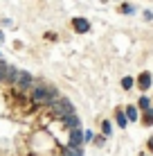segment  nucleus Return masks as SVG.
Instances as JSON below:
<instances>
[{
  "label": "nucleus",
  "instance_id": "nucleus-15",
  "mask_svg": "<svg viewBox=\"0 0 153 156\" xmlns=\"http://www.w3.org/2000/svg\"><path fill=\"white\" fill-rule=\"evenodd\" d=\"M92 140V131L88 129V131H83V143H90Z\"/></svg>",
  "mask_w": 153,
  "mask_h": 156
},
{
  "label": "nucleus",
  "instance_id": "nucleus-20",
  "mask_svg": "<svg viewBox=\"0 0 153 156\" xmlns=\"http://www.w3.org/2000/svg\"><path fill=\"white\" fill-rule=\"evenodd\" d=\"M2 39H5V36H2V32H0V41H2Z\"/></svg>",
  "mask_w": 153,
  "mask_h": 156
},
{
  "label": "nucleus",
  "instance_id": "nucleus-5",
  "mask_svg": "<svg viewBox=\"0 0 153 156\" xmlns=\"http://www.w3.org/2000/svg\"><path fill=\"white\" fill-rule=\"evenodd\" d=\"M81 138H83V131H81L79 127H75V129L70 131V145H77V147H79V145L83 143Z\"/></svg>",
  "mask_w": 153,
  "mask_h": 156
},
{
  "label": "nucleus",
  "instance_id": "nucleus-11",
  "mask_svg": "<svg viewBox=\"0 0 153 156\" xmlns=\"http://www.w3.org/2000/svg\"><path fill=\"white\" fill-rule=\"evenodd\" d=\"M7 70H9V66L0 61V82H5V77H7Z\"/></svg>",
  "mask_w": 153,
  "mask_h": 156
},
{
  "label": "nucleus",
  "instance_id": "nucleus-3",
  "mask_svg": "<svg viewBox=\"0 0 153 156\" xmlns=\"http://www.w3.org/2000/svg\"><path fill=\"white\" fill-rule=\"evenodd\" d=\"M32 84H34V77H32L29 73L20 70L18 73V79H16V86H18V88H29Z\"/></svg>",
  "mask_w": 153,
  "mask_h": 156
},
{
  "label": "nucleus",
  "instance_id": "nucleus-13",
  "mask_svg": "<svg viewBox=\"0 0 153 156\" xmlns=\"http://www.w3.org/2000/svg\"><path fill=\"white\" fill-rule=\"evenodd\" d=\"M126 115H128V120H138V111H135L133 106H128V109H126Z\"/></svg>",
  "mask_w": 153,
  "mask_h": 156
},
{
  "label": "nucleus",
  "instance_id": "nucleus-2",
  "mask_svg": "<svg viewBox=\"0 0 153 156\" xmlns=\"http://www.w3.org/2000/svg\"><path fill=\"white\" fill-rule=\"evenodd\" d=\"M32 100L41 102V104H50V86H45V84L34 86V90H32Z\"/></svg>",
  "mask_w": 153,
  "mask_h": 156
},
{
  "label": "nucleus",
  "instance_id": "nucleus-10",
  "mask_svg": "<svg viewBox=\"0 0 153 156\" xmlns=\"http://www.w3.org/2000/svg\"><path fill=\"white\" fill-rule=\"evenodd\" d=\"M117 125L122 127V129L128 125V115H124V111H117Z\"/></svg>",
  "mask_w": 153,
  "mask_h": 156
},
{
  "label": "nucleus",
  "instance_id": "nucleus-14",
  "mask_svg": "<svg viewBox=\"0 0 153 156\" xmlns=\"http://www.w3.org/2000/svg\"><path fill=\"white\" fill-rule=\"evenodd\" d=\"M122 86H124L126 90H128V88H133V77H124V79H122Z\"/></svg>",
  "mask_w": 153,
  "mask_h": 156
},
{
  "label": "nucleus",
  "instance_id": "nucleus-12",
  "mask_svg": "<svg viewBox=\"0 0 153 156\" xmlns=\"http://www.w3.org/2000/svg\"><path fill=\"white\" fill-rule=\"evenodd\" d=\"M144 125H153V109H146V115H144Z\"/></svg>",
  "mask_w": 153,
  "mask_h": 156
},
{
  "label": "nucleus",
  "instance_id": "nucleus-1",
  "mask_svg": "<svg viewBox=\"0 0 153 156\" xmlns=\"http://www.w3.org/2000/svg\"><path fill=\"white\" fill-rule=\"evenodd\" d=\"M52 113L63 120L65 115L75 113V104H72L70 100H59V102H54V104H52Z\"/></svg>",
  "mask_w": 153,
  "mask_h": 156
},
{
  "label": "nucleus",
  "instance_id": "nucleus-6",
  "mask_svg": "<svg viewBox=\"0 0 153 156\" xmlns=\"http://www.w3.org/2000/svg\"><path fill=\"white\" fill-rule=\"evenodd\" d=\"M138 84H140V88H142V90L151 88V73H142V75H140V79H138Z\"/></svg>",
  "mask_w": 153,
  "mask_h": 156
},
{
  "label": "nucleus",
  "instance_id": "nucleus-4",
  "mask_svg": "<svg viewBox=\"0 0 153 156\" xmlns=\"http://www.w3.org/2000/svg\"><path fill=\"white\" fill-rule=\"evenodd\" d=\"M72 27H75L79 34H86V32L90 30V23H88L86 18H72Z\"/></svg>",
  "mask_w": 153,
  "mask_h": 156
},
{
  "label": "nucleus",
  "instance_id": "nucleus-16",
  "mask_svg": "<svg viewBox=\"0 0 153 156\" xmlns=\"http://www.w3.org/2000/svg\"><path fill=\"white\" fill-rule=\"evenodd\" d=\"M122 12L124 14H131V12H135V7H133V5H122Z\"/></svg>",
  "mask_w": 153,
  "mask_h": 156
},
{
  "label": "nucleus",
  "instance_id": "nucleus-19",
  "mask_svg": "<svg viewBox=\"0 0 153 156\" xmlns=\"http://www.w3.org/2000/svg\"><path fill=\"white\" fill-rule=\"evenodd\" d=\"M149 149H151V152H153V138H151V140H149Z\"/></svg>",
  "mask_w": 153,
  "mask_h": 156
},
{
  "label": "nucleus",
  "instance_id": "nucleus-8",
  "mask_svg": "<svg viewBox=\"0 0 153 156\" xmlns=\"http://www.w3.org/2000/svg\"><path fill=\"white\" fill-rule=\"evenodd\" d=\"M63 122H65L68 127H72V129H75V127H79V122H81V120H79V118H77L75 113H70V115H65V118H63Z\"/></svg>",
  "mask_w": 153,
  "mask_h": 156
},
{
  "label": "nucleus",
  "instance_id": "nucleus-7",
  "mask_svg": "<svg viewBox=\"0 0 153 156\" xmlns=\"http://www.w3.org/2000/svg\"><path fill=\"white\" fill-rule=\"evenodd\" d=\"M18 68H12V66H9V70H7V77H5V82H7V84H16V79H18Z\"/></svg>",
  "mask_w": 153,
  "mask_h": 156
},
{
  "label": "nucleus",
  "instance_id": "nucleus-9",
  "mask_svg": "<svg viewBox=\"0 0 153 156\" xmlns=\"http://www.w3.org/2000/svg\"><path fill=\"white\" fill-rule=\"evenodd\" d=\"M63 156H83V154H81V149H79L77 145H68L65 152H63Z\"/></svg>",
  "mask_w": 153,
  "mask_h": 156
},
{
  "label": "nucleus",
  "instance_id": "nucleus-18",
  "mask_svg": "<svg viewBox=\"0 0 153 156\" xmlns=\"http://www.w3.org/2000/svg\"><path fill=\"white\" fill-rule=\"evenodd\" d=\"M101 129H104V133H106V136L110 133V125H108V120H106V122H104V125H101Z\"/></svg>",
  "mask_w": 153,
  "mask_h": 156
},
{
  "label": "nucleus",
  "instance_id": "nucleus-17",
  "mask_svg": "<svg viewBox=\"0 0 153 156\" xmlns=\"http://www.w3.org/2000/svg\"><path fill=\"white\" fill-rule=\"evenodd\" d=\"M149 104H151L149 98H142V100H140V106H142V109H149Z\"/></svg>",
  "mask_w": 153,
  "mask_h": 156
}]
</instances>
